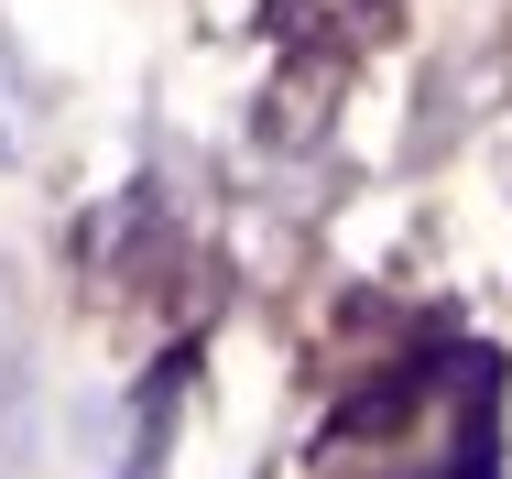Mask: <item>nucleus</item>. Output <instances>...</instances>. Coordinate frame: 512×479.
<instances>
[{
    "mask_svg": "<svg viewBox=\"0 0 512 479\" xmlns=\"http://www.w3.org/2000/svg\"><path fill=\"white\" fill-rule=\"evenodd\" d=\"M11 131H22V77H11V44H0V153H11Z\"/></svg>",
    "mask_w": 512,
    "mask_h": 479,
    "instance_id": "1",
    "label": "nucleus"
}]
</instances>
